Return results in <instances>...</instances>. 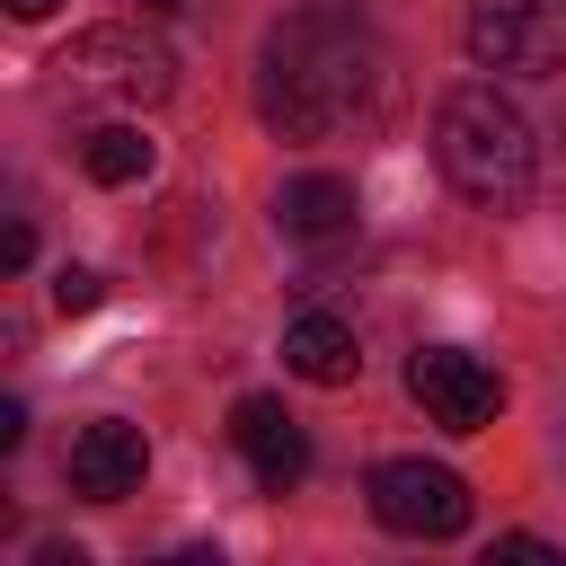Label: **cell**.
<instances>
[{"instance_id":"obj_13","label":"cell","mask_w":566,"mask_h":566,"mask_svg":"<svg viewBox=\"0 0 566 566\" xmlns=\"http://www.w3.org/2000/svg\"><path fill=\"white\" fill-rule=\"evenodd\" d=\"M27 256H35V230H27V221H9V230H0V265H9V274H18V265H27Z\"/></svg>"},{"instance_id":"obj_6","label":"cell","mask_w":566,"mask_h":566,"mask_svg":"<svg viewBox=\"0 0 566 566\" xmlns=\"http://www.w3.org/2000/svg\"><path fill=\"white\" fill-rule=\"evenodd\" d=\"M407 398H416L442 433H478V424H495L504 380H495V363H478V354H460V345H424V354L407 363Z\"/></svg>"},{"instance_id":"obj_1","label":"cell","mask_w":566,"mask_h":566,"mask_svg":"<svg viewBox=\"0 0 566 566\" xmlns=\"http://www.w3.org/2000/svg\"><path fill=\"white\" fill-rule=\"evenodd\" d=\"M389 97V53L345 9H292L256 53V115L283 142H327Z\"/></svg>"},{"instance_id":"obj_2","label":"cell","mask_w":566,"mask_h":566,"mask_svg":"<svg viewBox=\"0 0 566 566\" xmlns=\"http://www.w3.org/2000/svg\"><path fill=\"white\" fill-rule=\"evenodd\" d=\"M433 159H442V177H451L469 203H486V212L531 203V177H539V142H531L522 106L495 97L486 80H460V88L433 106Z\"/></svg>"},{"instance_id":"obj_12","label":"cell","mask_w":566,"mask_h":566,"mask_svg":"<svg viewBox=\"0 0 566 566\" xmlns=\"http://www.w3.org/2000/svg\"><path fill=\"white\" fill-rule=\"evenodd\" d=\"M97 301H106V274H88V265H62V274H53V310H62V318H80V310H97Z\"/></svg>"},{"instance_id":"obj_16","label":"cell","mask_w":566,"mask_h":566,"mask_svg":"<svg viewBox=\"0 0 566 566\" xmlns=\"http://www.w3.org/2000/svg\"><path fill=\"white\" fill-rule=\"evenodd\" d=\"M142 9H177V0H142Z\"/></svg>"},{"instance_id":"obj_4","label":"cell","mask_w":566,"mask_h":566,"mask_svg":"<svg viewBox=\"0 0 566 566\" xmlns=\"http://www.w3.org/2000/svg\"><path fill=\"white\" fill-rule=\"evenodd\" d=\"M469 62L513 80L566 71V0H469Z\"/></svg>"},{"instance_id":"obj_11","label":"cell","mask_w":566,"mask_h":566,"mask_svg":"<svg viewBox=\"0 0 566 566\" xmlns=\"http://www.w3.org/2000/svg\"><path fill=\"white\" fill-rule=\"evenodd\" d=\"M80 168H88L97 186H133V177H150V142H142L133 124H97V133L80 142Z\"/></svg>"},{"instance_id":"obj_14","label":"cell","mask_w":566,"mask_h":566,"mask_svg":"<svg viewBox=\"0 0 566 566\" xmlns=\"http://www.w3.org/2000/svg\"><path fill=\"white\" fill-rule=\"evenodd\" d=\"M18 442H27V407H18V398H0V451H18Z\"/></svg>"},{"instance_id":"obj_9","label":"cell","mask_w":566,"mask_h":566,"mask_svg":"<svg viewBox=\"0 0 566 566\" xmlns=\"http://www.w3.org/2000/svg\"><path fill=\"white\" fill-rule=\"evenodd\" d=\"M354 186L345 177H327V168H310V177H283L274 186V230L283 239H345L354 230Z\"/></svg>"},{"instance_id":"obj_5","label":"cell","mask_w":566,"mask_h":566,"mask_svg":"<svg viewBox=\"0 0 566 566\" xmlns=\"http://www.w3.org/2000/svg\"><path fill=\"white\" fill-rule=\"evenodd\" d=\"M371 513L398 539H460L478 504H469V478L442 469V460H380L371 469Z\"/></svg>"},{"instance_id":"obj_15","label":"cell","mask_w":566,"mask_h":566,"mask_svg":"<svg viewBox=\"0 0 566 566\" xmlns=\"http://www.w3.org/2000/svg\"><path fill=\"white\" fill-rule=\"evenodd\" d=\"M62 0H9V18H53Z\"/></svg>"},{"instance_id":"obj_3","label":"cell","mask_w":566,"mask_h":566,"mask_svg":"<svg viewBox=\"0 0 566 566\" xmlns=\"http://www.w3.org/2000/svg\"><path fill=\"white\" fill-rule=\"evenodd\" d=\"M53 71H62L71 97H97V106H150V97L177 88V53L142 27H88L53 53Z\"/></svg>"},{"instance_id":"obj_10","label":"cell","mask_w":566,"mask_h":566,"mask_svg":"<svg viewBox=\"0 0 566 566\" xmlns=\"http://www.w3.org/2000/svg\"><path fill=\"white\" fill-rule=\"evenodd\" d=\"M283 363H292L301 380H318V389H345V380L363 371V345H354V327H345V318L301 310V318L283 327Z\"/></svg>"},{"instance_id":"obj_7","label":"cell","mask_w":566,"mask_h":566,"mask_svg":"<svg viewBox=\"0 0 566 566\" xmlns=\"http://www.w3.org/2000/svg\"><path fill=\"white\" fill-rule=\"evenodd\" d=\"M142 469H150V442H142V424H124V416L80 424L71 451H62V478H71V495H88V504H124V495L142 486Z\"/></svg>"},{"instance_id":"obj_8","label":"cell","mask_w":566,"mask_h":566,"mask_svg":"<svg viewBox=\"0 0 566 566\" xmlns=\"http://www.w3.org/2000/svg\"><path fill=\"white\" fill-rule=\"evenodd\" d=\"M230 442H239V460H248V478H256L265 495H292V486L310 478V442H301V424L283 416V398H239V407H230Z\"/></svg>"}]
</instances>
